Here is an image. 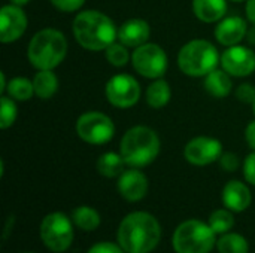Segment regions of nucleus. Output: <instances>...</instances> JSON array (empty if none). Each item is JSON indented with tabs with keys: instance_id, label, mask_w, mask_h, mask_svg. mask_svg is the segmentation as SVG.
I'll return each mask as SVG.
<instances>
[{
	"instance_id": "obj_14",
	"label": "nucleus",
	"mask_w": 255,
	"mask_h": 253,
	"mask_svg": "<svg viewBox=\"0 0 255 253\" xmlns=\"http://www.w3.org/2000/svg\"><path fill=\"white\" fill-rule=\"evenodd\" d=\"M118 191L127 201H139L146 195L148 180L139 170H127L120 176Z\"/></svg>"
},
{
	"instance_id": "obj_33",
	"label": "nucleus",
	"mask_w": 255,
	"mask_h": 253,
	"mask_svg": "<svg viewBox=\"0 0 255 253\" xmlns=\"http://www.w3.org/2000/svg\"><path fill=\"white\" fill-rule=\"evenodd\" d=\"M88 253H124V249L114 243H97L88 251Z\"/></svg>"
},
{
	"instance_id": "obj_18",
	"label": "nucleus",
	"mask_w": 255,
	"mask_h": 253,
	"mask_svg": "<svg viewBox=\"0 0 255 253\" xmlns=\"http://www.w3.org/2000/svg\"><path fill=\"white\" fill-rule=\"evenodd\" d=\"M193 10L203 22H215L226 15V0H193Z\"/></svg>"
},
{
	"instance_id": "obj_3",
	"label": "nucleus",
	"mask_w": 255,
	"mask_h": 253,
	"mask_svg": "<svg viewBox=\"0 0 255 253\" xmlns=\"http://www.w3.org/2000/svg\"><path fill=\"white\" fill-rule=\"evenodd\" d=\"M67 52V40L64 34L55 28H43L37 31L28 43V60L39 70H52L64 60Z\"/></svg>"
},
{
	"instance_id": "obj_11",
	"label": "nucleus",
	"mask_w": 255,
	"mask_h": 253,
	"mask_svg": "<svg viewBox=\"0 0 255 253\" xmlns=\"http://www.w3.org/2000/svg\"><path fill=\"white\" fill-rule=\"evenodd\" d=\"M185 160L194 166H208L221 158L223 146L220 140L212 137H196L190 140L184 151Z\"/></svg>"
},
{
	"instance_id": "obj_7",
	"label": "nucleus",
	"mask_w": 255,
	"mask_h": 253,
	"mask_svg": "<svg viewBox=\"0 0 255 253\" xmlns=\"http://www.w3.org/2000/svg\"><path fill=\"white\" fill-rule=\"evenodd\" d=\"M43 245L52 252H64L73 242V228L70 219L63 213H51L43 218L40 225Z\"/></svg>"
},
{
	"instance_id": "obj_40",
	"label": "nucleus",
	"mask_w": 255,
	"mask_h": 253,
	"mask_svg": "<svg viewBox=\"0 0 255 253\" xmlns=\"http://www.w3.org/2000/svg\"><path fill=\"white\" fill-rule=\"evenodd\" d=\"M232 1H244V0H232Z\"/></svg>"
},
{
	"instance_id": "obj_5",
	"label": "nucleus",
	"mask_w": 255,
	"mask_h": 253,
	"mask_svg": "<svg viewBox=\"0 0 255 253\" xmlns=\"http://www.w3.org/2000/svg\"><path fill=\"white\" fill-rule=\"evenodd\" d=\"M217 48L203 39H196L182 46L178 54V66L187 76L200 78L209 75L220 63Z\"/></svg>"
},
{
	"instance_id": "obj_26",
	"label": "nucleus",
	"mask_w": 255,
	"mask_h": 253,
	"mask_svg": "<svg viewBox=\"0 0 255 253\" xmlns=\"http://www.w3.org/2000/svg\"><path fill=\"white\" fill-rule=\"evenodd\" d=\"M235 225V218L229 210H215L209 218V227L215 234L227 233Z\"/></svg>"
},
{
	"instance_id": "obj_32",
	"label": "nucleus",
	"mask_w": 255,
	"mask_h": 253,
	"mask_svg": "<svg viewBox=\"0 0 255 253\" xmlns=\"http://www.w3.org/2000/svg\"><path fill=\"white\" fill-rule=\"evenodd\" d=\"M244 174H245V179L251 185H255V154L247 157L245 164H244Z\"/></svg>"
},
{
	"instance_id": "obj_35",
	"label": "nucleus",
	"mask_w": 255,
	"mask_h": 253,
	"mask_svg": "<svg viewBox=\"0 0 255 253\" xmlns=\"http://www.w3.org/2000/svg\"><path fill=\"white\" fill-rule=\"evenodd\" d=\"M247 16L255 25V0H248V3H247Z\"/></svg>"
},
{
	"instance_id": "obj_38",
	"label": "nucleus",
	"mask_w": 255,
	"mask_h": 253,
	"mask_svg": "<svg viewBox=\"0 0 255 253\" xmlns=\"http://www.w3.org/2000/svg\"><path fill=\"white\" fill-rule=\"evenodd\" d=\"M12 1V4H16V6H24V4H27L30 0H10Z\"/></svg>"
},
{
	"instance_id": "obj_1",
	"label": "nucleus",
	"mask_w": 255,
	"mask_h": 253,
	"mask_svg": "<svg viewBox=\"0 0 255 253\" xmlns=\"http://www.w3.org/2000/svg\"><path fill=\"white\" fill-rule=\"evenodd\" d=\"M161 239L158 221L145 212L126 216L118 228V243L127 253H149Z\"/></svg>"
},
{
	"instance_id": "obj_16",
	"label": "nucleus",
	"mask_w": 255,
	"mask_h": 253,
	"mask_svg": "<svg viewBox=\"0 0 255 253\" xmlns=\"http://www.w3.org/2000/svg\"><path fill=\"white\" fill-rule=\"evenodd\" d=\"M149 25L143 19H128L118 30V40L130 48H137L149 39Z\"/></svg>"
},
{
	"instance_id": "obj_9",
	"label": "nucleus",
	"mask_w": 255,
	"mask_h": 253,
	"mask_svg": "<svg viewBox=\"0 0 255 253\" xmlns=\"http://www.w3.org/2000/svg\"><path fill=\"white\" fill-rule=\"evenodd\" d=\"M78 136L90 145L108 143L115 133L112 119L102 112H87L78 118Z\"/></svg>"
},
{
	"instance_id": "obj_19",
	"label": "nucleus",
	"mask_w": 255,
	"mask_h": 253,
	"mask_svg": "<svg viewBox=\"0 0 255 253\" xmlns=\"http://www.w3.org/2000/svg\"><path fill=\"white\" fill-rule=\"evenodd\" d=\"M205 88L212 97L223 98L232 91V79L224 69L223 70L215 69L209 75H206Z\"/></svg>"
},
{
	"instance_id": "obj_10",
	"label": "nucleus",
	"mask_w": 255,
	"mask_h": 253,
	"mask_svg": "<svg viewBox=\"0 0 255 253\" xmlns=\"http://www.w3.org/2000/svg\"><path fill=\"white\" fill-rule=\"evenodd\" d=\"M105 92L112 106L127 109L137 103L140 97V85L130 75H115L108 81Z\"/></svg>"
},
{
	"instance_id": "obj_13",
	"label": "nucleus",
	"mask_w": 255,
	"mask_h": 253,
	"mask_svg": "<svg viewBox=\"0 0 255 253\" xmlns=\"http://www.w3.org/2000/svg\"><path fill=\"white\" fill-rule=\"evenodd\" d=\"M27 28V16L21 6L6 4L0 10V40L10 43L18 40Z\"/></svg>"
},
{
	"instance_id": "obj_23",
	"label": "nucleus",
	"mask_w": 255,
	"mask_h": 253,
	"mask_svg": "<svg viewBox=\"0 0 255 253\" xmlns=\"http://www.w3.org/2000/svg\"><path fill=\"white\" fill-rule=\"evenodd\" d=\"M72 221L75 222V225L84 231H93L100 225V216L99 213L87 206H81L76 207L72 213Z\"/></svg>"
},
{
	"instance_id": "obj_28",
	"label": "nucleus",
	"mask_w": 255,
	"mask_h": 253,
	"mask_svg": "<svg viewBox=\"0 0 255 253\" xmlns=\"http://www.w3.org/2000/svg\"><path fill=\"white\" fill-rule=\"evenodd\" d=\"M16 119V106L13 103V98L10 97H1L0 100V128L6 130L9 128Z\"/></svg>"
},
{
	"instance_id": "obj_31",
	"label": "nucleus",
	"mask_w": 255,
	"mask_h": 253,
	"mask_svg": "<svg viewBox=\"0 0 255 253\" xmlns=\"http://www.w3.org/2000/svg\"><path fill=\"white\" fill-rule=\"evenodd\" d=\"M220 163H221V167L224 170H227V171H235L239 167V160L233 152L223 154L221 158H220Z\"/></svg>"
},
{
	"instance_id": "obj_8",
	"label": "nucleus",
	"mask_w": 255,
	"mask_h": 253,
	"mask_svg": "<svg viewBox=\"0 0 255 253\" xmlns=\"http://www.w3.org/2000/svg\"><path fill=\"white\" fill-rule=\"evenodd\" d=\"M134 70L148 79H160L167 70V55L164 49L155 43H143L137 46L131 55Z\"/></svg>"
},
{
	"instance_id": "obj_2",
	"label": "nucleus",
	"mask_w": 255,
	"mask_h": 253,
	"mask_svg": "<svg viewBox=\"0 0 255 253\" xmlns=\"http://www.w3.org/2000/svg\"><path fill=\"white\" fill-rule=\"evenodd\" d=\"M73 34L88 51H103L118 39L114 21L99 10H84L73 19Z\"/></svg>"
},
{
	"instance_id": "obj_36",
	"label": "nucleus",
	"mask_w": 255,
	"mask_h": 253,
	"mask_svg": "<svg viewBox=\"0 0 255 253\" xmlns=\"http://www.w3.org/2000/svg\"><path fill=\"white\" fill-rule=\"evenodd\" d=\"M6 86H7V85H6V79H4V73L1 72V73H0V92H3V91L6 89Z\"/></svg>"
},
{
	"instance_id": "obj_4",
	"label": "nucleus",
	"mask_w": 255,
	"mask_h": 253,
	"mask_svg": "<svg viewBox=\"0 0 255 253\" xmlns=\"http://www.w3.org/2000/svg\"><path fill=\"white\" fill-rule=\"evenodd\" d=\"M160 152L157 133L145 125L130 128L121 140V155L130 167H145L151 164Z\"/></svg>"
},
{
	"instance_id": "obj_24",
	"label": "nucleus",
	"mask_w": 255,
	"mask_h": 253,
	"mask_svg": "<svg viewBox=\"0 0 255 253\" xmlns=\"http://www.w3.org/2000/svg\"><path fill=\"white\" fill-rule=\"evenodd\" d=\"M6 91H7V95L10 98L18 100V101H25V100H30L33 97L34 86H33V82H30L25 78H13L7 84Z\"/></svg>"
},
{
	"instance_id": "obj_30",
	"label": "nucleus",
	"mask_w": 255,
	"mask_h": 253,
	"mask_svg": "<svg viewBox=\"0 0 255 253\" xmlns=\"http://www.w3.org/2000/svg\"><path fill=\"white\" fill-rule=\"evenodd\" d=\"M85 0H51V3L63 10V12H73V10H78L79 7H82Z\"/></svg>"
},
{
	"instance_id": "obj_15",
	"label": "nucleus",
	"mask_w": 255,
	"mask_h": 253,
	"mask_svg": "<svg viewBox=\"0 0 255 253\" xmlns=\"http://www.w3.org/2000/svg\"><path fill=\"white\" fill-rule=\"evenodd\" d=\"M247 21L241 16H227L215 28V37L224 46L238 45L247 36Z\"/></svg>"
},
{
	"instance_id": "obj_21",
	"label": "nucleus",
	"mask_w": 255,
	"mask_h": 253,
	"mask_svg": "<svg viewBox=\"0 0 255 253\" xmlns=\"http://www.w3.org/2000/svg\"><path fill=\"white\" fill-rule=\"evenodd\" d=\"M124 158L115 152H106L97 160V170L105 177H117L124 173Z\"/></svg>"
},
{
	"instance_id": "obj_34",
	"label": "nucleus",
	"mask_w": 255,
	"mask_h": 253,
	"mask_svg": "<svg viewBox=\"0 0 255 253\" xmlns=\"http://www.w3.org/2000/svg\"><path fill=\"white\" fill-rule=\"evenodd\" d=\"M245 137H247V143L251 149L255 151V121L250 122L245 131Z\"/></svg>"
},
{
	"instance_id": "obj_29",
	"label": "nucleus",
	"mask_w": 255,
	"mask_h": 253,
	"mask_svg": "<svg viewBox=\"0 0 255 253\" xmlns=\"http://www.w3.org/2000/svg\"><path fill=\"white\" fill-rule=\"evenodd\" d=\"M236 97L238 100L244 101V103H254L255 101V86L251 84H244L238 88L236 91Z\"/></svg>"
},
{
	"instance_id": "obj_37",
	"label": "nucleus",
	"mask_w": 255,
	"mask_h": 253,
	"mask_svg": "<svg viewBox=\"0 0 255 253\" xmlns=\"http://www.w3.org/2000/svg\"><path fill=\"white\" fill-rule=\"evenodd\" d=\"M247 34H248V40H250V43H254L255 45V27L254 28H251V31H248Z\"/></svg>"
},
{
	"instance_id": "obj_22",
	"label": "nucleus",
	"mask_w": 255,
	"mask_h": 253,
	"mask_svg": "<svg viewBox=\"0 0 255 253\" xmlns=\"http://www.w3.org/2000/svg\"><path fill=\"white\" fill-rule=\"evenodd\" d=\"M170 100V86L163 79H155L146 89V101L154 109L164 107Z\"/></svg>"
},
{
	"instance_id": "obj_20",
	"label": "nucleus",
	"mask_w": 255,
	"mask_h": 253,
	"mask_svg": "<svg viewBox=\"0 0 255 253\" xmlns=\"http://www.w3.org/2000/svg\"><path fill=\"white\" fill-rule=\"evenodd\" d=\"M33 86H34V94L42 98H51L58 88V79L52 70H39L33 79Z\"/></svg>"
},
{
	"instance_id": "obj_25",
	"label": "nucleus",
	"mask_w": 255,
	"mask_h": 253,
	"mask_svg": "<svg viewBox=\"0 0 255 253\" xmlns=\"http://www.w3.org/2000/svg\"><path fill=\"white\" fill-rule=\"evenodd\" d=\"M220 253H248V242L239 234H226L218 242Z\"/></svg>"
},
{
	"instance_id": "obj_17",
	"label": "nucleus",
	"mask_w": 255,
	"mask_h": 253,
	"mask_svg": "<svg viewBox=\"0 0 255 253\" xmlns=\"http://www.w3.org/2000/svg\"><path fill=\"white\" fill-rule=\"evenodd\" d=\"M251 191L247 185L239 180H232L224 186L223 191V203L229 210L244 212L251 204Z\"/></svg>"
},
{
	"instance_id": "obj_27",
	"label": "nucleus",
	"mask_w": 255,
	"mask_h": 253,
	"mask_svg": "<svg viewBox=\"0 0 255 253\" xmlns=\"http://www.w3.org/2000/svg\"><path fill=\"white\" fill-rule=\"evenodd\" d=\"M106 60L115 66V67H123L128 63V58H130V54L127 51V46L123 45L121 42L120 43H112L111 46H108L106 49Z\"/></svg>"
},
{
	"instance_id": "obj_39",
	"label": "nucleus",
	"mask_w": 255,
	"mask_h": 253,
	"mask_svg": "<svg viewBox=\"0 0 255 253\" xmlns=\"http://www.w3.org/2000/svg\"><path fill=\"white\" fill-rule=\"evenodd\" d=\"M253 109H254V115H255V101L253 103Z\"/></svg>"
},
{
	"instance_id": "obj_6",
	"label": "nucleus",
	"mask_w": 255,
	"mask_h": 253,
	"mask_svg": "<svg viewBox=\"0 0 255 253\" xmlns=\"http://www.w3.org/2000/svg\"><path fill=\"white\" fill-rule=\"evenodd\" d=\"M214 245V230L197 219L182 222L173 234V249L176 253H209Z\"/></svg>"
},
{
	"instance_id": "obj_12",
	"label": "nucleus",
	"mask_w": 255,
	"mask_h": 253,
	"mask_svg": "<svg viewBox=\"0 0 255 253\" xmlns=\"http://www.w3.org/2000/svg\"><path fill=\"white\" fill-rule=\"evenodd\" d=\"M221 66L232 76H248L255 70V52L247 46H230L221 55Z\"/></svg>"
}]
</instances>
